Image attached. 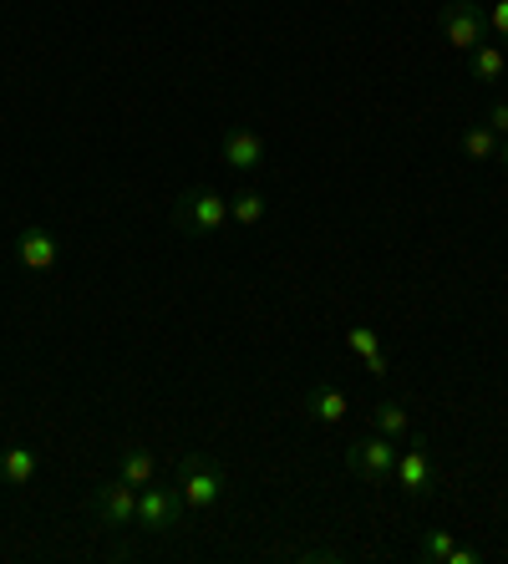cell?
I'll return each instance as SVG.
<instances>
[{"mask_svg": "<svg viewBox=\"0 0 508 564\" xmlns=\"http://www.w3.org/2000/svg\"><path fill=\"white\" fill-rule=\"evenodd\" d=\"M346 468H352L361 484H387L391 468H397V443L381 433L356 437V443L346 447Z\"/></svg>", "mask_w": 508, "mask_h": 564, "instance_id": "3", "label": "cell"}, {"mask_svg": "<svg viewBox=\"0 0 508 564\" xmlns=\"http://www.w3.org/2000/svg\"><path fill=\"white\" fill-rule=\"evenodd\" d=\"M15 254H21V264L26 270H52L56 260H62V245H56L52 229H21V239H15Z\"/></svg>", "mask_w": 508, "mask_h": 564, "instance_id": "10", "label": "cell"}, {"mask_svg": "<svg viewBox=\"0 0 508 564\" xmlns=\"http://www.w3.org/2000/svg\"><path fill=\"white\" fill-rule=\"evenodd\" d=\"M229 219H235V224H245V229H255V224L264 219V198L255 194V188H245V194H235V198H229Z\"/></svg>", "mask_w": 508, "mask_h": 564, "instance_id": "17", "label": "cell"}, {"mask_svg": "<svg viewBox=\"0 0 508 564\" xmlns=\"http://www.w3.org/2000/svg\"><path fill=\"white\" fill-rule=\"evenodd\" d=\"M418 554H422L428 564H453L457 539L447 534V529H428V534H422V544H418Z\"/></svg>", "mask_w": 508, "mask_h": 564, "instance_id": "16", "label": "cell"}, {"mask_svg": "<svg viewBox=\"0 0 508 564\" xmlns=\"http://www.w3.org/2000/svg\"><path fill=\"white\" fill-rule=\"evenodd\" d=\"M300 408H305L311 422H321V427H336V422H346V392L331 387V381H315L311 392L300 397Z\"/></svg>", "mask_w": 508, "mask_h": 564, "instance_id": "9", "label": "cell"}, {"mask_svg": "<svg viewBox=\"0 0 508 564\" xmlns=\"http://www.w3.org/2000/svg\"><path fill=\"white\" fill-rule=\"evenodd\" d=\"M173 484H179L188 509H214L224 499V468L209 453H183L179 468H173Z\"/></svg>", "mask_w": 508, "mask_h": 564, "instance_id": "1", "label": "cell"}, {"mask_svg": "<svg viewBox=\"0 0 508 564\" xmlns=\"http://www.w3.org/2000/svg\"><path fill=\"white\" fill-rule=\"evenodd\" d=\"M91 513H97V524L107 529H128L138 519V494H132L128 478H112V484L91 488Z\"/></svg>", "mask_w": 508, "mask_h": 564, "instance_id": "7", "label": "cell"}, {"mask_svg": "<svg viewBox=\"0 0 508 564\" xmlns=\"http://www.w3.org/2000/svg\"><path fill=\"white\" fill-rule=\"evenodd\" d=\"M391 478H397V488H402L407 499H428L432 488H437V463H432L428 443H412L407 453H397V468H391Z\"/></svg>", "mask_w": 508, "mask_h": 564, "instance_id": "5", "label": "cell"}, {"mask_svg": "<svg viewBox=\"0 0 508 564\" xmlns=\"http://www.w3.org/2000/svg\"><path fill=\"white\" fill-rule=\"evenodd\" d=\"M498 158H504V169H508V138H504V148H498Z\"/></svg>", "mask_w": 508, "mask_h": 564, "instance_id": "21", "label": "cell"}, {"mask_svg": "<svg viewBox=\"0 0 508 564\" xmlns=\"http://www.w3.org/2000/svg\"><path fill=\"white\" fill-rule=\"evenodd\" d=\"M224 224H229V204H224L214 188H188V194L173 198V229L179 235H219Z\"/></svg>", "mask_w": 508, "mask_h": 564, "instance_id": "2", "label": "cell"}, {"mask_svg": "<svg viewBox=\"0 0 508 564\" xmlns=\"http://www.w3.org/2000/svg\"><path fill=\"white\" fill-rule=\"evenodd\" d=\"M437 21H443V36L453 41L457 52H473L488 36V11L473 6V0H447L443 11H437Z\"/></svg>", "mask_w": 508, "mask_h": 564, "instance_id": "4", "label": "cell"}, {"mask_svg": "<svg viewBox=\"0 0 508 564\" xmlns=\"http://www.w3.org/2000/svg\"><path fill=\"white\" fill-rule=\"evenodd\" d=\"M468 72H473V82H498V77H504V52H498V46H488V41H483V46H473V52H468Z\"/></svg>", "mask_w": 508, "mask_h": 564, "instance_id": "15", "label": "cell"}, {"mask_svg": "<svg viewBox=\"0 0 508 564\" xmlns=\"http://www.w3.org/2000/svg\"><path fill=\"white\" fill-rule=\"evenodd\" d=\"M183 494H179V484L173 488H153L148 484L143 494H138V524L148 529V534H169V529H179V519H183Z\"/></svg>", "mask_w": 508, "mask_h": 564, "instance_id": "6", "label": "cell"}, {"mask_svg": "<svg viewBox=\"0 0 508 564\" xmlns=\"http://www.w3.org/2000/svg\"><path fill=\"white\" fill-rule=\"evenodd\" d=\"M371 417H377V433L381 437H391V443H397V437H407V408H402V402H377V412H371Z\"/></svg>", "mask_w": 508, "mask_h": 564, "instance_id": "18", "label": "cell"}, {"mask_svg": "<svg viewBox=\"0 0 508 564\" xmlns=\"http://www.w3.org/2000/svg\"><path fill=\"white\" fill-rule=\"evenodd\" d=\"M118 478H128L132 488H148L158 478V458L148 453V447H128L122 453V468H118Z\"/></svg>", "mask_w": 508, "mask_h": 564, "instance_id": "14", "label": "cell"}, {"mask_svg": "<svg viewBox=\"0 0 508 564\" xmlns=\"http://www.w3.org/2000/svg\"><path fill=\"white\" fill-rule=\"evenodd\" d=\"M219 158L235 173H255L264 163V138L255 128H229L224 132V143H219Z\"/></svg>", "mask_w": 508, "mask_h": 564, "instance_id": "8", "label": "cell"}, {"mask_svg": "<svg viewBox=\"0 0 508 564\" xmlns=\"http://www.w3.org/2000/svg\"><path fill=\"white\" fill-rule=\"evenodd\" d=\"M31 478H36V447H21V443H11V447H6V453H0V484L26 488Z\"/></svg>", "mask_w": 508, "mask_h": 564, "instance_id": "11", "label": "cell"}, {"mask_svg": "<svg viewBox=\"0 0 508 564\" xmlns=\"http://www.w3.org/2000/svg\"><path fill=\"white\" fill-rule=\"evenodd\" d=\"M498 148H504V138H498L488 122H473V128H463V153H468L473 163H488V158H498Z\"/></svg>", "mask_w": 508, "mask_h": 564, "instance_id": "13", "label": "cell"}, {"mask_svg": "<svg viewBox=\"0 0 508 564\" xmlns=\"http://www.w3.org/2000/svg\"><path fill=\"white\" fill-rule=\"evenodd\" d=\"M483 122H488V128H494L498 138H508V102H494V107H488V118H483Z\"/></svg>", "mask_w": 508, "mask_h": 564, "instance_id": "19", "label": "cell"}, {"mask_svg": "<svg viewBox=\"0 0 508 564\" xmlns=\"http://www.w3.org/2000/svg\"><path fill=\"white\" fill-rule=\"evenodd\" d=\"M488 26H494V31H498V36H504V41H508V0H498L494 11H488Z\"/></svg>", "mask_w": 508, "mask_h": 564, "instance_id": "20", "label": "cell"}, {"mask_svg": "<svg viewBox=\"0 0 508 564\" xmlns=\"http://www.w3.org/2000/svg\"><path fill=\"white\" fill-rule=\"evenodd\" d=\"M346 346L361 356V367L371 371V377H387V371H391V367H387V351H381V341H377V336H371L366 326H352V330H346Z\"/></svg>", "mask_w": 508, "mask_h": 564, "instance_id": "12", "label": "cell"}]
</instances>
